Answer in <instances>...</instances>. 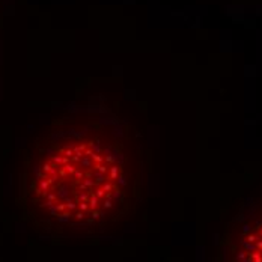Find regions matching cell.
<instances>
[{"mask_svg": "<svg viewBox=\"0 0 262 262\" xmlns=\"http://www.w3.org/2000/svg\"><path fill=\"white\" fill-rule=\"evenodd\" d=\"M143 190L137 131L104 107L54 118L23 152L17 204L41 236L100 235L134 212Z\"/></svg>", "mask_w": 262, "mask_h": 262, "instance_id": "1", "label": "cell"}, {"mask_svg": "<svg viewBox=\"0 0 262 262\" xmlns=\"http://www.w3.org/2000/svg\"><path fill=\"white\" fill-rule=\"evenodd\" d=\"M214 262H262V199L246 204L226 223Z\"/></svg>", "mask_w": 262, "mask_h": 262, "instance_id": "2", "label": "cell"}]
</instances>
